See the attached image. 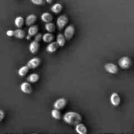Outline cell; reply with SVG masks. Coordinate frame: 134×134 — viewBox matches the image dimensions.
I'll return each mask as SVG.
<instances>
[{"mask_svg": "<svg viewBox=\"0 0 134 134\" xmlns=\"http://www.w3.org/2000/svg\"><path fill=\"white\" fill-rule=\"evenodd\" d=\"M63 120L66 124L71 126H76L82 121V116L79 113L69 111L65 113L63 116Z\"/></svg>", "mask_w": 134, "mask_h": 134, "instance_id": "obj_1", "label": "cell"}, {"mask_svg": "<svg viewBox=\"0 0 134 134\" xmlns=\"http://www.w3.org/2000/svg\"><path fill=\"white\" fill-rule=\"evenodd\" d=\"M118 64L122 69H128L132 65V60L128 56H123L119 59Z\"/></svg>", "mask_w": 134, "mask_h": 134, "instance_id": "obj_2", "label": "cell"}, {"mask_svg": "<svg viewBox=\"0 0 134 134\" xmlns=\"http://www.w3.org/2000/svg\"><path fill=\"white\" fill-rule=\"evenodd\" d=\"M75 29L74 26L72 24L69 25L65 27V30H64V36H65L66 40H70L73 38V35L75 34Z\"/></svg>", "mask_w": 134, "mask_h": 134, "instance_id": "obj_3", "label": "cell"}, {"mask_svg": "<svg viewBox=\"0 0 134 134\" xmlns=\"http://www.w3.org/2000/svg\"><path fill=\"white\" fill-rule=\"evenodd\" d=\"M68 22V18L65 15H60L58 17L56 20V24H57L58 28L60 30H62L64 28Z\"/></svg>", "mask_w": 134, "mask_h": 134, "instance_id": "obj_4", "label": "cell"}, {"mask_svg": "<svg viewBox=\"0 0 134 134\" xmlns=\"http://www.w3.org/2000/svg\"><path fill=\"white\" fill-rule=\"evenodd\" d=\"M104 68L108 73L111 74H116L119 71V68L113 63H107L104 65Z\"/></svg>", "mask_w": 134, "mask_h": 134, "instance_id": "obj_5", "label": "cell"}, {"mask_svg": "<svg viewBox=\"0 0 134 134\" xmlns=\"http://www.w3.org/2000/svg\"><path fill=\"white\" fill-rule=\"evenodd\" d=\"M67 100L64 98H61L55 101L54 103V108L58 110H62L66 106Z\"/></svg>", "mask_w": 134, "mask_h": 134, "instance_id": "obj_6", "label": "cell"}, {"mask_svg": "<svg viewBox=\"0 0 134 134\" xmlns=\"http://www.w3.org/2000/svg\"><path fill=\"white\" fill-rule=\"evenodd\" d=\"M41 62V60L39 58H33L30 59V60H29L28 62H27V65L28 66V68H30V69H34L38 68V67L40 65Z\"/></svg>", "mask_w": 134, "mask_h": 134, "instance_id": "obj_7", "label": "cell"}, {"mask_svg": "<svg viewBox=\"0 0 134 134\" xmlns=\"http://www.w3.org/2000/svg\"><path fill=\"white\" fill-rule=\"evenodd\" d=\"M110 101L113 105L115 107H117L120 105L121 99H120V97L119 94H117L116 92H113L111 94V97H110Z\"/></svg>", "mask_w": 134, "mask_h": 134, "instance_id": "obj_8", "label": "cell"}, {"mask_svg": "<svg viewBox=\"0 0 134 134\" xmlns=\"http://www.w3.org/2000/svg\"><path fill=\"white\" fill-rule=\"evenodd\" d=\"M20 90L24 94H30L32 92V87L29 82H24L20 85Z\"/></svg>", "mask_w": 134, "mask_h": 134, "instance_id": "obj_9", "label": "cell"}, {"mask_svg": "<svg viewBox=\"0 0 134 134\" xmlns=\"http://www.w3.org/2000/svg\"><path fill=\"white\" fill-rule=\"evenodd\" d=\"M39 49V43L37 41H33L31 42L29 46V51L31 54L37 53Z\"/></svg>", "mask_w": 134, "mask_h": 134, "instance_id": "obj_10", "label": "cell"}, {"mask_svg": "<svg viewBox=\"0 0 134 134\" xmlns=\"http://www.w3.org/2000/svg\"><path fill=\"white\" fill-rule=\"evenodd\" d=\"M58 47L59 45L57 42L52 41L47 45V47H46V51L48 52H49V53H54V52H55L57 51Z\"/></svg>", "mask_w": 134, "mask_h": 134, "instance_id": "obj_11", "label": "cell"}, {"mask_svg": "<svg viewBox=\"0 0 134 134\" xmlns=\"http://www.w3.org/2000/svg\"><path fill=\"white\" fill-rule=\"evenodd\" d=\"M37 19V18L36 15H35L34 14H30L26 18V24L28 26H31L32 25H34L35 22H36Z\"/></svg>", "mask_w": 134, "mask_h": 134, "instance_id": "obj_12", "label": "cell"}, {"mask_svg": "<svg viewBox=\"0 0 134 134\" xmlns=\"http://www.w3.org/2000/svg\"><path fill=\"white\" fill-rule=\"evenodd\" d=\"M75 131L79 134H86L87 133V128L82 123H79L75 126Z\"/></svg>", "mask_w": 134, "mask_h": 134, "instance_id": "obj_13", "label": "cell"}, {"mask_svg": "<svg viewBox=\"0 0 134 134\" xmlns=\"http://www.w3.org/2000/svg\"><path fill=\"white\" fill-rule=\"evenodd\" d=\"M41 19L43 22H45V23H48V22H52V19H53V16L52 14L49 13H43L41 16Z\"/></svg>", "mask_w": 134, "mask_h": 134, "instance_id": "obj_14", "label": "cell"}, {"mask_svg": "<svg viewBox=\"0 0 134 134\" xmlns=\"http://www.w3.org/2000/svg\"><path fill=\"white\" fill-rule=\"evenodd\" d=\"M65 41H66V39H65V36L64 34H58L57 37H56V42L58 44L59 47H63L65 44Z\"/></svg>", "mask_w": 134, "mask_h": 134, "instance_id": "obj_15", "label": "cell"}, {"mask_svg": "<svg viewBox=\"0 0 134 134\" xmlns=\"http://www.w3.org/2000/svg\"><path fill=\"white\" fill-rule=\"evenodd\" d=\"M63 6L61 3H55L51 7V11L54 14H58L62 10Z\"/></svg>", "mask_w": 134, "mask_h": 134, "instance_id": "obj_16", "label": "cell"}, {"mask_svg": "<svg viewBox=\"0 0 134 134\" xmlns=\"http://www.w3.org/2000/svg\"><path fill=\"white\" fill-rule=\"evenodd\" d=\"M54 38V35H52L51 33L48 32V33H46V34H44V35H43V38H42V39H43V41L44 42V43H51V42L53 41Z\"/></svg>", "mask_w": 134, "mask_h": 134, "instance_id": "obj_17", "label": "cell"}, {"mask_svg": "<svg viewBox=\"0 0 134 134\" xmlns=\"http://www.w3.org/2000/svg\"><path fill=\"white\" fill-rule=\"evenodd\" d=\"M39 79V75L37 73H31L27 77V80L30 83H35Z\"/></svg>", "mask_w": 134, "mask_h": 134, "instance_id": "obj_18", "label": "cell"}, {"mask_svg": "<svg viewBox=\"0 0 134 134\" xmlns=\"http://www.w3.org/2000/svg\"><path fill=\"white\" fill-rule=\"evenodd\" d=\"M38 30H39V28H38L37 26H36V25H32V26H30V27H29L27 34L31 37L35 36L38 33Z\"/></svg>", "mask_w": 134, "mask_h": 134, "instance_id": "obj_19", "label": "cell"}, {"mask_svg": "<svg viewBox=\"0 0 134 134\" xmlns=\"http://www.w3.org/2000/svg\"><path fill=\"white\" fill-rule=\"evenodd\" d=\"M26 36L25 31L23 30H21L20 28H18L14 31V37H16L17 39H22Z\"/></svg>", "mask_w": 134, "mask_h": 134, "instance_id": "obj_20", "label": "cell"}, {"mask_svg": "<svg viewBox=\"0 0 134 134\" xmlns=\"http://www.w3.org/2000/svg\"><path fill=\"white\" fill-rule=\"evenodd\" d=\"M29 69H30V68H28L27 65H24V66L21 67V68L18 69V75H19V76H20V77H24V76H26V75H27V73H28Z\"/></svg>", "mask_w": 134, "mask_h": 134, "instance_id": "obj_21", "label": "cell"}, {"mask_svg": "<svg viewBox=\"0 0 134 134\" xmlns=\"http://www.w3.org/2000/svg\"><path fill=\"white\" fill-rule=\"evenodd\" d=\"M24 24V20L22 16H17L14 20V24L18 28H21Z\"/></svg>", "mask_w": 134, "mask_h": 134, "instance_id": "obj_22", "label": "cell"}, {"mask_svg": "<svg viewBox=\"0 0 134 134\" xmlns=\"http://www.w3.org/2000/svg\"><path fill=\"white\" fill-rule=\"evenodd\" d=\"M44 28L47 30L48 32L52 33L55 31V29H56V26H55L54 24H53L52 22H48V23H46L45 26H44Z\"/></svg>", "mask_w": 134, "mask_h": 134, "instance_id": "obj_23", "label": "cell"}, {"mask_svg": "<svg viewBox=\"0 0 134 134\" xmlns=\"http://www.w3.org/2000/svg\"><path fill=\"white\" fill-rule=\"evenodd\" d=\"M51 116L56 120H60L62 117L61 113H60V110L56 109L54 108L53 110L51 111Z\"/></svg>", "mask_w": 134, "mask_h": 134, "instance_id": "obj_24", "label": "cell"}, {"mask_svg": "<svg viewBox=\"0 0 134 134\" xmlns=\"http://www.w3.org/2000/svg\"><path fill=\"white\" fill-rule=\"evenodd\" d=\"M33 4L36 5H42L44 4V0H30Z\"/></svg>", "mask_w": 134, "mask_h": 134, "instance_id": "obj_25", "label": "cell"}, {"mask_svg": "<svg viewBox=\"0 0 134 134\" xmlns=\"http://www.w3.org/2000/svg\"><path fill=\"white\" fill-rule=\"evenodd\" d=\"M42 38H43V35L41 34H37L35 35V41H37L38 42L40 41Z\"/></svg>", "mask_w": 134, "mask_h": 134, "instance_id": "obj_26", "label": "cell"}, {"mask_svg": "<svg viewBox=\"0 0 134 134\" xmlns=\"http://www.w3.org/2000/svg\"><path fill=\"white\" fill-rule=\"evenodd\" d=\"M6 34H7V35L8 37L14 36V31H13V30H8V31H7Z\"/></svg>", "mask_w": 134, "mask_h": 134, "instance_id": "obj_27", "label": "cell"}, {"mask_svg": "<svg viewBox=\"0 0 134 134\" xmlns=\"http://www.w3.org/2000/svg\"><path fill=\"white\" fill-rule=\"evenodd\" d=\"M4 118H5V113L1 111V110H0V122L2 121Z\"/></svg>", "mask_w": 134, "mask_h": 134, "instance_id": "obj_28", "label": "cell"}, {"mask_svg": "<svg viewBox=\"0 0 134 134\" xmlns=\"http://www.w3.org/2000/svg\"><path fill=\"white\" fill-rule=\"evenodd\" d=\"M46 1H47V3H52V1H53V0H45Z\"/></svg>", "mask_w": 134, "mask_h": 134, "instance_id": "obj_29", "label": "cell"}]
</instances>
